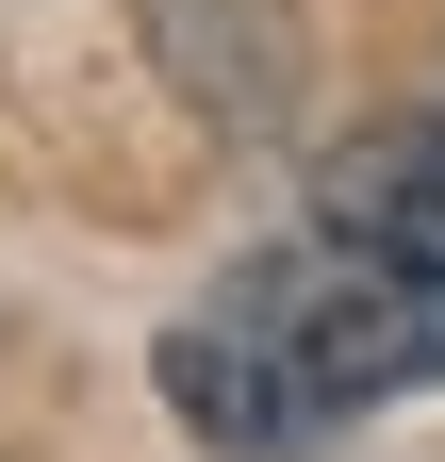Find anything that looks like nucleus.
<instances>
[{
	"mask_svg": "<svg viewBox=\"0 0 445 462\" xmlns=\"http://www.w3.org/2000/svg\"><path fill=\"white\" fill-rule=\"evenodd\" d=\"M132 17H149V67L182 83V116L232 133V149H264V133L297 116V83H313L297 0H132Z\"/></svg>",
	"mask_w": 445,
	"mask_h": 462,
	"instance_id": "obj_2",
	"label": "nucleus"
},
{
	"mask_svg": "<svg viewBox=\"0 0 445 462\" xmlns=\"http://www.w3.org/2000/svg\"><path fill=\"white\" fill-rule=\"evenodd\" d=\"M165 413L232 462H297L379 396L445 380V116H379L313 165L281 248H248L149 346Z\"/></svg>",
	"mask_w": 445,
	"mask_h": 462,
	"instance_id": "obj_1",
	"label": "nucleus"
}]
</instances>
